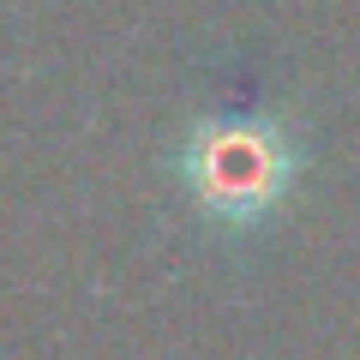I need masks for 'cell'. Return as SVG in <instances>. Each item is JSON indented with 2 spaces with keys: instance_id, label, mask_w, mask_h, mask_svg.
<instances>
[{
  "instance_id": "6da1fadb",
  "label": "cell",
  "mask_w": 360,
  "mask_h": 360,
  "mask_svg": "<svg viewBox=\"0 0 360 360\" xmlns=\"http://www.w3.org/2000/svg\"><path fill=\"white\" fill-rule=\"evenodd\" d=\"M312 168V132L295 108H205L168 150L180 198L217 240L246 246L288 217Z\"/></svg>"
}]
</instances>
